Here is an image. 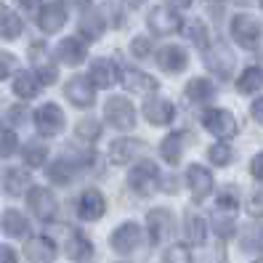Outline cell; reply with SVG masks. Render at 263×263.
<instances>
[{"label":"cell","instance_id":"8","mask_svg":"<svg viewBox=\"0 0 263 263\" xmlns=\"http://www.w3.org/2000/svg\"><path fill=\"white\" fill-rule=\"evenodd\" d=\"M29 59H32V64H35V69H37L40 83H45V85L56 83L59 72H56L53 61H51V53H48V48H45L43 43H32V48H29Z\"/></svg>","mask_w":263,"mask_h":263},{"label":"cell","instance_id":"35","mask_svg":"<svg viewBox=\"0 0 263 263\" xmlns=\"http://www.w3.org/2000/svg\"><path fill=\"white\" fill-rule=\"evenodd\" d=\"M72 170H74V165L64 157V160H59V162H53V165L48 167V176H51V181H56V183H69V181H72Z\"/></svg>","mask_w":263,"mask_h":263},{"label":"cell","instance_id":"12","mask_svg":"<svg viewBox=\"0 0 263 263\" xmlns=\"http://www.w3.org/2000/svg\"><path fill=\"white\" fill-rule=\"evenodd\" d=\"M146 226H149L152 245H160L165 237H170V231H173V215H170L167 210H162V208H157V210L149 213Z\"/></svg>","mask_w":263,"mask_h":263},{"label":"cell","instance_id":"49","mask_svg":"<svg viewBox=\"0 0 263 263\" xmlns=\"http://www.w3.org/2000/svg\"><path fill=\"white\" fill-rule=\"evenodd\" d=\"M205 3H208V11L215 13V16H218L221 8H223V0H205Z\"/></svg>","mask_w":263,"mask_h":263},{"label":"cell","instance_id":"33","mask_svg":"<svg viewBox=\"0 0 263 263\" xmlns=\"http://www.w3.org/2000/svg\"><path fill=\"white\" fill-rule=\"evenodd\" d=\"M183 226H186V237L192 242H202L205 239V221H202V215H197V213H189L186 215V221H183Z\"/></svg>","mask_w":263,"mask_h":263},{"label":"cell","instance_id":"53","mask_svg":"<svg viewBox=\"0 0 263 263\" xmlns=\"http://www.w3.org/2000/svg\"><path fill=\"white\" fill-rule=\"evenodd\" d=\"M3 13H6V8H3V3H0V16H3Z\"/></svg>","mask_w":263,"mask_h":263},{"label":"cell","instance_id":"44","mask_svg":"<svg viewBox=\"0 0 263 263\" xmlns=\"http://www.w3.org/2000/svg\"><path fill=\"white\" fill-rule=\"evenodd\" d=\"M130 51H133V56H149V53H152V40L136 37V40L130 43Z\"/></svg>","mask_w":263,"mask_h":263},{"label":"cell","instance_id":"22","mask_svg":"<svg viewBox=\"0 0 263 263\" xmlns=\"http://www.w3.org/2000/svg\"><path fill=\"white\" fill-rule=\"evenodd\" d=\"M122 83L125 88L136 90V93H149V90H157V80L146 72H138V69H125L122 72Z\"/></svg>","mask_w":263,"mask_h":263},{"label":"cell","instance_id":"21","mask_svg":"<svg viewBox=\"0 0 263 263\" xmlns=\"http://www.w3.org/2000/svg\"><path fill=\"white\" fill-rule=\"evenodd\" d=\"M64 250H67V255H69L72 260L83 263V260H90V255H93V245L88 242V237H83V234H77V231H72V234L67 237Z\"/></svg>","mask_w":263,"mask_h":263},{"label":"cell","instance_id":"11","mask_svg":"<svg viewBox=\"0 0 263 263\" xmlns=\"http://www.w3.org/2000/svg\"><path fill=\"white\" fill-rule=\"evenodd\" d=\"M27 202H29V210H32L37 218L43 221H51L53 215H56V197L48 192V189H32L27 197Z\"/></svg>","mask_w":263,"mask_h":263},{"label":"cell","instance_id":"26","mask_svg":"<svg viewBox=\"0 0 263 263\" xmlns=\"http://www.w3.org/2000/svg\"><path fill=\"white\" fill-rule=\"evenodd\" d=\"M213 93H215V88H213L210 80H205V77H197V80H192V83L186 85V96H189L192 101H197V104L210 101Z\"/></svg>","mask_w":263,"mask_h":263},{"label":"cell","instance_id":"50","mask_svg":"<svg viewBox=\"0 0 263 263\" xmlns=\"http://www.w3.org/2000/svg\"><path fill=\"white\" fill-rule=\"evenodd\" d=\"M173 6H178V8H186V6H192V0H170Z\"/></svg>","mask_w":263,"mask_h":263},{"label":"cell","instance_id":"5","mask_svg":"<svg viewBox=\"0 0 263 263\" xmlns=\"http://www.w3.org/2000/svg\"><path fill=\"white\" fill-rule=\"evenodd\" d=\"M146 152H149V144L141 141V138H120V141L109 146V160L115 165H125L136 157H144Z\"/></svg>","mask_w":263,"mask_h":263},{"label":"cell","instance_id":"28","mask_svg":"<svg viewBox=\"0 0 263 263\" xmlns=\"http://www.w3.org/2000/svg\"><path fill=\"white\" fill-rule=\"evenodd\" d=\"M183 133H170V136H165V141H162V146H160V152H162V157L173 165V162H178L181 160V149H183Z\"/></svg>","mask_w":263,"mask_h":263},{"label":"cell","instance_id":"19","mask_svg":"<svg viewBox=\"0 0 263 263\" xmlns=\"http://www.w3.org/2000/svg\"><path fill=\"white\" fill-rule=\"evenodd\" d=\"M186 181H189V189L194 192L197 199H205L210 192H213V176L202 165H192L186 170Z\"/></svg>","mask_w":263,"mask_h":263},{"label":"cell","instance_id":"6","mask_svg":"<svg viewBox=\"0 0 263 263\" xmlns=\"http://www.w3.org/2000/svg\"><path fill=\"white\" fill-rule=\"evenodd\" d=\"M141 245V226L128 221V223H122L115 229V234H112V250L120 253V255H128L133 253L136 247Z\"/></svg>","mask_w":263,"mask_h":263},{"label":"cell","instance_id":"9","mask_svg":"<svg viewBox=\"0 0 263 263\" xmlns=\"http://www.w3.org/2000/svg\"><path fill=\"white\" fill-rule=\"evenodd\" d=\"M64 22H67V6L61 3V0L45 3V6H43V11H40V16H37L40 29H43V32H48V35L59 32V29L64 27Z\"/></svg>","mask_w":263,"mask_h":263},{"label":"cell","instance_id":"30","mask_svg":"<svg viewBox=\"0 0 263 263\" xmlns=\"http://www.w3.org/2000/svg\"><path fill=\"white\" fill-rule=\"evenodd\" d=\"M80 29H83V35H85L88 40H96V37H101V32H104V19L99 16L96 11H88L85 16H83V22H80Z\"/></svg>","mask_w":263,"mask_h":263},{"label":"cell","instance_id":"39","mask_svg":"<svg viewBox=\"0 0 263 263\" xmlns=\"http://www.w3.org/2000/svg\"><path fill=\"white\" fill-rule=\"evenodd\" d=\"M162 263H192V253L186 245H173L170 250L165 253Z\"/></svg>","mask_w":263,"mask_h":263},{"label":"cell","instance_id":"52","mask_svg":"<svg viewBox=\"0 0 263 263\" xmlns=\"http://www.w3.org/2000/svg\"><path fill=\"white\" fill-rule=\"evenodd\" d=\"M128 3H130V6L136 8V6H141V3H144V0H128Z\"/></svg>","mask_w":263,"mask_h":263},{"label":"cell","instance_id":"42","mask_svg":"<svg viewBox=\"0 0 263 263\" xmlns=\"http://www.w3.org/2000/svg\"><path fill=\"white\" fill-rule=\"evenodd\" d=\"M13 149H16V136H13V130H6L0 128V154H11Z\"/></svg>","mask_w":263,"mask_h":263},{"label":"cell","instance_id":"46","mask_svg":"<svg viewBox=\"0 0 263 263\" xmlns=\"http://www.w3.org/2000/svg\"><path fill=\"white\" fill-rule=\"evenodd\" d=\"M250 170H253V176H255L258 181H263V152L253 157V162H250Z\"/></svg>","mask_w":263,"mask_h":263},{"label":"cell","instance_id":"41","mask_svg":"<svg viewBox=\"0 0 263 263\" xmlns=\"http://www.w3.org/2000/svg\"><path fill=\"white\" fill-rule=\"evenodd\" d=\"M218 208H221V210H229V213H237L239 199H237L234 189H223V192H221V197H218Z\"/></svg>","mask_w":263,"mask_h":263},{"label":"cell","instance_id":"17","mask_svg":"<svg viewBox=\"0 0 263 263\" xmlns=\"http://www.w3.org/2000/svg\"><path fill=\"white\" fill-rule=\"evenodd\" d=\"M157 64L165 72H183L189 64V56L181 45H165V48L157 53Z\"/></svg>","mask_w":263,"mask_h":263},{"label":"cell","instance_id":"3","mask_svg":"<svg viewBox=\"0 0 263 263\" xmlns=\"http://www.w3.org/2000/svg\"><path fill=\"white\" fill-rule=\"evenodd\" d=\"M231 35H234V40L242 48H255L260 40V24L258 19L247 16V13H239V16L231 19Z\"/></svg>","mask_w":263,"mask_h":263},{"label":"cell","instance_id":"45","mask_svg":"<svg viewBox=\"0 0 263 263\" xmlns=\"http://www.w3.org/2000/svg\"><path fill=\"white\" fill-rule=\"evenodd\" d=\"M250 213H253V215H263V189L253 194V199H250Z\"/></svg>","mask_w":263,"mask_h":263},{"label":"cell","instance_id":"15","mask_svg":"<svg viewBox=\"0 0 263 263\" xmlns=\"http://www.w3.org/2000/svg\"><path fill=\"white\" fill-rule=\"evenodd\" d=\"M117 67H115V61L109 59H96L93 64H90V83H93L96 88H112L117 83Z\"/></svg>","mask_w":263,"mask_h":263},{"label":"cell","instance_id":"2","mask_svg":"<svg viewBox=\"0 0 263 263\" xmlns=\"http://www.w3.org/2000/svg\"><path fill=\"white\" fill-rule=\"evenodd\" d=\"M130 189L136 194H152V192H157L160 189V170L157 165H152V162H141V165H136L130 170Z\"/></svg>","mask_w":263,"mask_h":263},{"label":"cell","instance_id":"23","mask_svg":"<svg viewBox=\"0 0 263 263\" xmlns=\"http://www.w3.org/2000/svg\"><path fill=\"white\" fill-rule=\"evenodd\" d=\"M85 53H88L85 43L77 40V37H67L59 45V59L64 61V64H80V61L85 59Z\"/></svg>","mask_w":263,"mask_h":263},{"label":"cell","instance_id":"29","mask_svg":"<svg viewBox=\"0 0 263 263\" xmlns=\"http://www.w3.org/2000/svg\"><path fill=\"white\" fill-rule=\"evenodd\" d=\"M27 186H29V176L24 173V170H19V167L6 170V192L11 197H19Z\"/></svg>","mask_w":263,"mask_h":263},{"label":"cell","instance_id":"13","mask_svg":"<svg viewBox=\"0 0 263 263\" xmlns=\"http://www.w3.org/2000/svg\"><path fill=\"white\" fill-rule=\"evenodd\" d=\"M64 93L74 106H90L93 99H96L93 83H90L88 77H72V80L67 83V88H64Z\"/></svg>","mask_w":263,"mask_h":263},{"label":"cell","instance_id":"27","mask_svg":"<svg viewBox=\"0 0 263 263\" xmlns=\"http://www.w3.org/2000/svg\"><path fill=\"white\" fill-rule=\"evenodd\" d=\"M237 88L242 90V93H253V90L263 88V69H260V67H247V69L239 74Z\"/></svg>","mask_w":263,"mask_h":263},{"label":"cell","instance_id":"54","mask_svg":"<svg viewBox=\"0 0 263 263\" xmlns=\"http://www.w3.org/2000/svg\"><path fill=\"white\" fill-rule=\"evenodd\" d=\"M253 263H263V258H258V260H253Z\"/></svg>","mask_w":263,"mask_h":263},{"label":"cell","instance_id":"40","mask_svg":"<svg viewBox=\"0 0 263 263\" xmlns=\"http://www.w3.org/2000/svg\"><path fill=\"white\" fill-rule=\"evenodd\" d=\"M210 160L223 167V165H229L231 160H234V152H231V146H226V144H215V146H210Z\"/></svg>","mask_w":263,"mask_h":263},{"label":"cell","instance_id":"34","mask_svg":"<svg viewBox=\"0 0 263 263\" xmlns=\"http://www.w3.org/2000/svg\"><path fill=\"white\" fill-rule=\"evenodd\" d=\"M242 247L245 250H263V223H253L245 229Z\"/></svg>","mask_w":263,"mask_h":263},{"label":"cell","instance_id":"36","mask_svg":"<svg viewBox=\"0 0 263 263\" xmlns=\"http://www.w3.org/2000/svg\"><path fill=\"white\" fill-rule=\"evenodd\" d=\"M213 226H215V231H218L221 237H231V231H234V215H231L229 210L218 208V213L213 215Z\"/></svg>","mask_w":263,"mask_h":263},{"label":"cell","instance_id":"10","mask_svg":"<svg viewBox=\"0 0 263 263\" xmlns=\"http://www.w3.org/2000/svg\"><path fill=\"white\" fill-rule=\"evenodd\" d=\"M178 27H181V19L173 8L160 6L149 13V29L154 35H170V32H176Z\"/></svg>","mask_w":263,"mask_h":263},{"label":"cell","instance_id":"14","mask_svg":"<svg viewBox=\"0 0 263 263\" xmlns=\"http://www.w3.org/2000/svg\"><path fill=\"white\" fill-rule=\"evenodd\" d=\"M144 115H146V120L152 122V125H167V122L176 117V109H173V104H170V101L154 96V99H146Z\"/></svg>","mask_w":263,"mask_h":263},{"label":"cell","instance_id":"24","mask_svg":"<svg viewBox=\"0 0 263 263\" xmlns=\"http://www.w3.org/2000/svg\"><path fill=\"white\" fill-rule=\"evenodd\" d=\"M3 231L8 237H27L29 234V223L19 210H6L3 213Z\"/></svg>","mask_w":263,"mask_h":263},{"label":"cell","instance_id":"7","mask_svg":"<svg viewBox=\"0 0 263 263\" xmlns=\"http://www.w3.org/2000/svg\"><path fill=\"white\" fill-rule=\"evenodd\" d=\"M35 125L43 136H56L64 128V112H61L56 104H43L35 112Z\"/></svg>","mask_w":263,"mask_h":263},{"label":"cell","instance_id":"16","mask_svg":"<svg viewBox=\"0 0 263 263\" xmlns=\"http://www.w3.org/2000/svg\"><path fill=\"white\" fill-rule=\"evenodd\" d=\"M77 210H80V215H83L85 221H96V218H101L104 210H106V202H104L101 192H96V189L83 192V194H80V202H77Z\"/></svg>","mask_w":263,"mask_h":263},{"label":"cell","instance_id":"4","mask_svg":"<svg viewBox=\"0 0 263 263\" xmlns=\"http://www.w3.org/2000/svg\"><path fill=\"white\" fill-rule=\"evenodd\" d=\"M202 125L218 138H231L237 133V117L226 109H208L202 115Z\"/></svg>","mask_w":263,"mask_h":263},{"label":"cell","instance_id":"38","mask_svg":"<svg viewBox=\"0 0 263 263\" xmlns=\"http://www.w3.org/2000/svg\"><path fill=\"white\" fill-rule=\"evenodd\" d=\"M99 133H101V130H99V122H96L93 117H85V120L77 122V136L85 138V141H96Z\"/></svg>","mask_w":263,"mask_h":263},{"label":"cell","instance_id":"20","mask_svg":"<svg viewBox=\"0 0 263 263\" xmlns=\"http://www.w3.org/2000/svg\"><path fill=\"white\" fill-rule=\"evenodd\" d=\"M208 67L221 74V77H229L231 69H234V53H231L226 45H215V48L208 51Z\"/></svg>","mask_w":263,"mask_h":263},{"label":"cell","instance_id":"32","mask_svg":"<svg viewBox=\"0 0 263 263\" xmlns=\"http://www.w3.org/2000/svg\"><path fill=\"white\" fill-rule=\"evenodd\" d=\"M183 32H186V37L194 43V45H199V48H208V40H210V35H208V27L199 22V19H194V22H189L186 27H183Z\"/></svg>","mask_w":263,"mask_h":263},{"label":"cell","instance_id":"37","mask_svg":"<svg viewBox=\"0 0 263 263\" xmlns=\"http://www.w3.org/2000/svg\"><path fill=\"white\" fill-rule=\"evenodd\" d=\"M45 154H48V149H45L40 141H32L24 146V162L27 165H43L45 162Z\"/></svg>","mask_w":263,"mask_h":263},{"label":"cell","instance_id":"48","mask_svg":"<svg viewBox=\"0 0 263 263\" xmlns=\"http://www.w3.org/2000/svg\"><path fill=\"white\" fill-rule=\"evenodd\" d=\"M253 117L260 122V125H263V99H258L255 104H253Z\"/></svg>","mask_w":263,"mask_h":263},{"label":"cell","instance_id":"47","mask_svg":"<svg viewBox=\"0 0 263 263\" xmlns=\"http://www.w3.org/2000/svg\"><path fill=\"white\" fill-rule=\"evenodd\" d=\"M0 263H19V258H16V253H13L11 247L0 245Z\"/></svg>","mask_w":263,"mask_h":263},{"label":"cell","instance_id":"25","mask_svg":"<svg viewBox=\"0 0 263 263\" xmlns=\"http://www.w3.org/2000/svg\"><path fill=\"white\" fill-rule=\"evenodd\" d=\"M37 90H40V83H37L35 74H29V72H19L16 74V80H13V93H16V96L35 99Z\"/></svg>","mask_w":263,"mask_h":263},{"label":"cell","instance_id":"51","mask_svg":"<svg viewBox=\"0 0 263 263\" xmlns=\"http://www.w3.org/2000/svg\"><path fill=\"white\" fill-rule=\"evenodd\" d=\"M19 3H22L24 8H35V6L40 3V0H19Z\"/></svg>","mask_w":263,"mask_h":263},{"label":"cell","instance_id":"31","mask_svg":"<svg viewBox=\"0 0 263 263\" xmlns=\"http://www.w3.org/2000/svg\"><path fill=\"white\" fill-rule=\"evenodd\" d=\"M0 35L6 40H13V37L22 35V19L13 11H6L3 16H0Z\"/></svg>","mask_w":263,"mask_h":263},{"label":"cell","instance_id":"1","mask_svg":"<svg viewBox=\"0 0 263 263\" xmlns=\"http://www.w3.org/2000/svg\"><path fill=\"white\" fill-rule=\"evenodd\" d=\"M104 115H106V122L120 130H128L133 128V122H136V112H133V104L128 99H122V96H112L109 101H106L104 106Z\"/></svg>","mask_w":263,"mask_h":263},{"label":"cell","instance_id":"18","mask_svg":"<svg viewBox=\"0 0 263 263\" xmlns=\"http://www.w3.org/2000/svg\"><path fill=\"white\" fill-rule=\"evenodd\" d=\"M24 255L32 263H51L53 255H56V247L48 237H32L24 245Z\"/></svg>","mask_w":263,"mask_h":263},{"label":"cell","instance_id":"43","mask_svg":"<svg viewBox=\"0 0 263 263\" xmlns=\"http://www.w3.org/2000/svg\"><path fill=\"white\" fill-rule=\"evenodd\" d=\"M13 67H16V59H13L11 53L0 51V80H6V77L13 72Z\"/></svg>","mask_w":263,"mask_h":263}]
</instances>
